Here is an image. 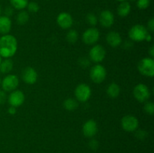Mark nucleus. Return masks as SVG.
<instances>
[{
	"instance_id": "4c0bfd02",
	"label": "nucleus",
	"mask_w": 154,
	"mask_h": 153,
	"mask_svg": "<svg viewBox=\"0 0 154 153\" xmlns=\"http://www.w3.org/2000/svg\"><path fill=\"white\" fill-rule=\"evenodd\" d=\"M117 1H118V2H124V1H126V0H117Z\"/></svg>"
},
{
	"instance_id": "aec40b11",
	"label": "nucleus",
	"mask_w": 154,
	"mask_h": 153,
	"mask_svg": "<svg viewBox=\"0 0 154 153\" xmlns=\"http://www.w3.org/2000/svg\"><path fill=\"white\" fill-rule=\"evenodd\" d=\"M14 63L11 58H5L0 63V72L2 74H8L13 69Z\"/></svg>"
},
{
	"instance_id": "72a5a7b5",
	"label": "nucleus",
	"mask_w": 154,
	"mask_h": 153,
	"mask_svg": "<svg viewBox=\"0 0 154 153\" xmlns=\"http://www.w3.org/2000/svg\"><path fill=\"white\" fill-rule=\"evenodd\" d=\"M147 28L150 30V32H154V19L153 18H151L150 20L147 22Z\"/></svg>"
},
{
	"instance_id": "423d86ee",
	"label": "nucleus",
	"mask_w": 154,
	"mask_h": 153,
	"mask_svg": "<svg viewBox=\"0 0 154 153\" xmlns=\"http://www.w3.org/2000/svg\"><path fill=\"white\" fill-rule=\"evenodd\" d=\"M92 91L90 87L85 83H81L76 87L75 90V95L76 100L80 102H86L90 99Z\"/></svg>"
},
{
	"instance_id": "b1692460",
	"label": "nucleus",
	"mask_w": 154,
	"mask_h": 153,
	"mask_svg": "<svg viewBox=\"0 0 154 153\" xmlns=\"http://www.w3.org/2000/svg\"><path fill=\"white\" fill-rule=\"evenodd\" d=\"M78 39V33L76 30L71 29L66 34V40L69 43L75 44Z\"/></svg>"
},
{
	"instance_id": "f704fd0d",
	"label": "nucleus",
	"mask_w": 154,
	"mask_h": 153,
	"mask_svg": "<svg viewBox=\"0 0 154 153\" xmlns=\"http://www.w3.org/2000/svg\"><path fill=\"white\" fill-rule=\"evenodd\" d=\"M8 113L10 114V115H14L17 112V108L14 107V106H11L8 109Z\"/></svg>"
},
{
	"instance_id": "473e14b6",
	"label": "nucleus",
	"mask_w": 154,
	"mask_h": 153,
	"mask_svg": "<svg viewBox=\"0 0 154 153\" xmlns=\"http://www.w3.org/2000/svg\"><path fill=\"white\" fill-rule=\"evenodd\" d=\"M5 16L10 17V16H11L13 15L14 8L12 7H7L5 8Z\"/></svg>"
},
{
	"instance_id": "e433bc0d",
	"label": "nucleus",
	"mask_w": 154,
	"mask_h": 153,
	"mask_svg": "<svg viewBox=\"0 0 154 153\" xmlns=\"http://www.w3.org/2000/svg\"><path fill=\"white\" fill-rule=\"evenodd\" d=\"M152 40V36H151V34H150L148 33V34H147V36H146V38H145V40H147V41H150V40Z\"/></svg>"
},
{
	"instance_id": "9d476101",
	"label": "nucleus",
	"mask_w": 154,
	"mask_h": 153,
	"mask_svg": "<svg viewBox=\"0 0 154 153\" xmlns=\"http://www.w3.org/2000/svg\"><path fill=\"white\" fill-rule=\"evenodd\" d=\"M90 58L91 61L96 63L101 62L104 60L106 56V50L102 45H95L90 50Z\"/></svg>"
},
{
	"instance_id": "0eeeda50",
	"label": "nucleus",
	"mask_w": 154,
	"mask_h": 153,
	"mask_svg": "<svg viewBox=\"0 0 154 153\" xmlns=\"http://www.w3.org/2000/svg\"><path fill=\"white\" fill-rule=\"evenodd\" d=\"M122 128L127 132H134L138 128L139 122L138 118L132 115H126L121 119Z\"/></svg>"
},
{
	"instance_id": "412c9836",
	"label": "nucleus",
	"mask_w": 154,
	"mask_h": 153,
	"mask_svg": "<svg viewBox=\"0 0 154 153\" xmlns=\"http://www.w3.org/2000/svg\"><path fill=\"white\" fill-rule=\"evenodd\" d=\"M63 106L67 110L72 111L78 108V103L76 99L71 98H67L66 100H65L64 103H63Z\"/></svg>"
},
{
	"instance_id": "4468645a",
	"label": "nucleus",
	"mask_w": 154,
	"mask_h": 153,
	"mask_svg": "<svg viewBox=\"0 0 154 153\" xmlns=\"http://www.w3.org/2000/svg\"><path fill=\"white\" fill-rule=\"evenodd\" d=\"M82 131L86 137H93L98 132V125L96 122L93 119H90L86 122L83 126Z\"/></svg>"
},
{
	"instance_id": "6ab92c4d",
	"label": "nucleus",
	"mask_w": 154,
	"mask_h": 153,
	"mask_svg": "<svg viewBox=\"0 0 154 153\" xmlns=\"http://www.w3.org/2000/svg\"><path fill=\"white\" fill-rule=\"evenodd\" d=\"M120 93V87L116 82H111L107 88V94L111 98H116Z\"/></svg>"
},
{
	"instance_id": "f8f14e48",
	"label": "nucleus",
	"mask_w": 154,
	"mask_h": 153,
	"mask_svg": "<svg viewBox=\"0 0 154 153\" xmlns=\"http://www.w3.org/2000/svg\"><path fill=\"white\" fill-rule=\"evenodd\" d=\"M57 22L60 28L63 29H68L73 25V18L70 14L62 12L57 16Z\"/></svg>"
},
{
	"instance_id": "5701e85b",
	"label": "nucleus",
	"mask_w": 154,
	"mask_h": 153,
	"mask_svg": "<svg viewBox=\"0 0 154 153\" xmlns=\"http://www.w3.org/2000/svg\"><path fill=\"white\" fill-rule=\"evenodd\" d=\"M29 19V15L28 12L25 10H20L17 16V22L19 25H25Z\"/></svg>"
},
{
	"instance_id": "2eb2a0df",
	"label": "nucleus",
	"mask_w": 154,
	"mask_h": 153,
	"mask_svg": "<svg viewBox=\"0 0 154 153\" xmlns=\"http://www.w3.org/2000/svg\"><path fill=\"white\" fill-rule=\"evenodd\" d=\"M99 20L102 26L105 28H110L114 22V16L111 11L105 10L101 12Z\"/></svg>"
},
{
	"instance_id": "393cba45",
	"label": "nucleus",
	"mask_w": 154,
	"mask_h": 153,
	"mask_svg": "<svg viewBox=\"0 0 154 153\" xmlns=\"http://www.w3.org/2000/svg\"><path fill=\"white\" fill-rule=\"evenodd\" d=\"M136 4L140 10H145L150 6V0H137Z\"/></svg>"
},
{
	"instance_id": "6e6552de",
	"label": "nucleus",
	"mask_w": 154,
	"mask_h": 153,
	"mask_svg": "<svg viewBox=\"0 0 154 153\" xmlns=\"http://www.w3.org/2000/svg\"><path fill=\"white\" fill-rule=\"evenodd\" d=\"M19 79L16 75L8 74L1 81L2 88L5 92H12L16 90L19 85Z\"/></svg>"
},
{
	"instance_id": "9b49d317",
	"label": "nucleus",
	"mask_w": 154,
	"mask_h": 153,
	"mask_svg": "<svg viewBox=\"0 0 154 153\" xmlns=\"http://www.w3.org/2000/svg\"><path fill=\"white\" fill-rule=\"evenodd\" d=\"M9 104L14 107H19L25 101L24 93L20 90H14L8 97Z\"/></svg>"
},
{
	"instance_id": "f03ea898",
	"label": "nucleus",
	"mask_w": 154,
	"mask_h": 153,
	"mask_svg": "<svg viewBox=\"0 0 154 153\" xmlns=\"http://www.w3.org/2000/svg\"><path fill=\"white\" fill-rule=\"evenodd\" d=\"M138 71L142 75L153 77L154 75V60L150 57H146L139 61L138 64Z\"/></svg>"
},
{
	"instance_id": "4be33fe9",
	"label": "nucleus",
	"mask_w": 154,
	"mask_h": 153,
	"mask_svg": "<svg viewBox=\"0 0 154 153\" xmlns=\"http://www.w3.org/2000/svg\"><path fill=\"white\" fill-rule=\"evenodd\" d=\"M11 7L16 10H23L27 7L29 2L28 0H10Z\"/></svg>"
},
{
	"instance_id": "c85d7f7f",
	"label": "nucleus",
	"mask_w": 154,
	"mask_h": 153,
	"mask_svg": "<svg viewBox=\"0 0 154 153\" xmlns=\"http://www.w3.org/2000/svg\"><path fill=\"white\" fill-rule=\"evenodd\" d=\"M135 131H136V133H135V136H136L137 138H138V139L143 140L147 136V133L144 130H138V129H137Z\"/></svg>"
},
{
	"instance_id": "dca6fc26",
	"label": "nucleus",
	"mask_w": 154,
	"mask_h": 153,
	"mask_svg": "<svg viewBox=\"0 0 154 153\" xmlns=\"http://www.w3.org/2000/svg\"><path fill=\"white\" fill-rule=\"evenodd\" d=\"M106 40L108 45L113 48H116L120 46L122 43V38L120 33L117 32H110L106 36Z\"/></svg>"
},
{
	"instance_id": "f3484780",
	"label": "nucleus",
	"mask_w": 154,
	"mask_h": 153,
	"mask_svg": "<svg viewBox=\"0 0 154 153\" xmlns=\"http://www.w3.org/2000/svg\"><path fill=\"white\" fill-rule=\"evenodd\" d=\"M12 22L10 17L6 16H0V34H7L11 29Z\"/></svg>"
},
{
	"instance_id": "39448f33",
	"label": "nucleus",
	"mask_w": 154,
	"mask_h": 153,
	"mask_svg": "<svg viewBox=\"0 0 154 153\" xmlns=\"http://www.w3.org/2000/svg\"><path fill=\"white\" fill-rule=\"evenodd\" d=\"M107 72L105 67L101 64H96L90 69V76L91 80L96 84L102 83L106 78Z\"/></svg>"
},
{
	"instance_id": "bb28decb",
	"label": "nucleus",
	"mask_w": 154,
	"mask_h": 153,
	"mask_svg": "<svg viewBox=\"0 0 154 153\" xmlns=\"http://www.w3.org/2000/svg\"><path fill=\"white\" fill-rule=\"evenodd\" d=\"M87 21L90 25L96 26L98 22V18L94 14L90 13L88 14L87 16Z\"/></svg>"
},
{
	"instance_id": "ea45409f",
	"label": "nucleus",
	"mask_w": 154,
	"mask_h": 153,
	"mask_svg": "<svg viewBox=\"0 0 154 153\" xmlns=\"http://www.w3.org/2000/svg\"><path fill=\"white\" fill-rule=\"evenodd\" d=\"M1 62H2V57L0 56V63H1Z\"/></svg>"
},
{
	"instance_id": "ddd939ff",
	"label": "nucleus",
	"mask_w": 154,
	"mask_h": 153,
	"mask_svg": "<svg viewBox=\"0 0 154 153\" xmlns=\"http://www.w3.org/2000/svg\"><path fill=\"white\" fill-rule=\"evenodd\" d=\"M22 79L26 84L32 85L38 80V74L35 69L32 67H26L22 72Z\"/></svg>"
},
{
	"instance_id": "58836bf2",
	"label": "nucleus",
	"mask_w": 154,
	"mask_h": 153,
	"mask_svg": "<svg viewBox=\"0 0 154 153\" xmlns=\"http://www.w3.org/2000/svg\"><path fill=\"white\" fill-rule=\"evenodd\" d=\"M1 13H2V7L1 5H0V14H1Z\"/></svg>"
},
{
	"instance_id": "a878e982",
	"label": "nucleus",
	"mask_w": 154,
	"mask_h": 153,
	"mask_svg": "<svg viewBox=\"0 0 154 153\" xmlns=\"http://www.w3.org/2000/svg\"><path fill=\"white\" fill-rule=\"evenodd\" d=\"M27 8H28V10L31 13H37L39 10V7L38 4L35 2H29L28 4H27Z\"/></svg>"
},
{
	"instance_id": "f257e3e1",
	"label": "nucleus",
	"mask_w": 154,
	"mask_h": 153,
	"mask_svg": "<svg viewBox=\"0 0 154 153\" xmlns=\"http://www.w3.org/2000/svg\"><path fill=\"white\" fill-rule=\"evenodd\" d=\"M17 40L11 34H4L0 38V56L9 58L17 50Z\"/></svg>"
},
{
	"instance_id": "cd10ccee",
	"label": "nucleus",
	"mask_w": 154,
	"mask_h": 153,
	"mask_svg": "<svg viewBox=\"0 0 154 153\" xmlns=\"http://www.w3.org/2000/svg\"><path fill=\"white\" fill-rule=\"evenodd\" d=\"M144 110L148 115H153L154 113V104L153 102H147L144 106Z\"/></svg>"
},
{
	"instance_id": "20e7f679",
	"label": "nucleus",
	"mask_w": 154,
	"mask_h": 153,
	"mask_svg": "<svg viewBox=\"0 0 154 153\" xmlns=\"http://www.w3.org/2000/svg\"><path fill=\"white\" fill-rule=\"evenodd\" d=\"M150 91L148 87L143 83H139L133 89L134 98L140 103L147 101L150 98Z\"/></svg>"
},
{
	"instance_id": "a211bd4d",
	"label": "nucleus",
	"mask_w": 154,
	"mask_h": 153,
	"mask_svg": "<svg viewBox=\"0 0 154 153\" xmlns=\"http://www.w3.org/2000/svg\"><path fill=\"white\" fill-rule=\"evenodd\" d=\"M131 11V4L128 2H121L117 7V14L121 17H126Z\"/></svg>"
},
{
	"instance_id": "7ed1b4c3",
	"label": "nucleus",
	"mask_w": 154,
	"mask_h": 153,
	"mask_svg": "<svg viewBox=\"0 0 154 153\" xmlns=\"http://www.w3.org/2000/svg\"><path fill=\"white\" fill-rule=\"evenodd\" d=\"M147 34H148L147 28L140 24L133 26L129 29V33H128L129 38L133 41L136 42H141L145 40V38Z\"/></svg>"
},
{
	"instance_id": "c9c22d12",
	"label": "nucleus",
	"mask_w": 154,
	"mask_h": 153,
	"mask_svg": "<svg viewBox=\"0 0 154 153\" xmlns=\"http://www.w3.org/2000/svg\"><path fill=\"white\" fill-rule=\"evenodd\" d=\"M149 54L150 56V58H154V46H151V47L149 50Z\"/></svg>"
},
{
	"instance_id": "7c9ffc66",
	"label": "nucleus",
	"mask_w": 154,
	"mask_h": 153,
	"mask_svg": "<svg viewBox=\"0 0 154 153\" xmlns=\"http://www.w3.org/2000/svg\"><path fill=\"white\" fill-rule=\"evenodd\" d=\"M90 61L87 58H81L79 59V64L82 68H87L90 65Z\"/></svg>"
},
{
	"instance_id": "2f4dec72",
	"label": "nucleus",
	"mask_w": 154,
	"mask_h": 153,
	"mask_svg": "<svg viewBox=\"0 0 154 153\" xmlns=\"http://www.w3.org/2000/svg\"><path fill=\"white\" fill-rule=\"evenodd\" d=\"M89 146L91 149L93 150H96V148L99 147V142H98L95 139H92L89 142Z\"/></svg>"
},
{
	"instance_id": "a19ab883",
	"label": "nucleus",
	"mask_w": 154,
	"mask_h": 153,
	"mask_svg": "<svg viewBox=\"0 0 154 153\" xmlns=\"http://www.w3.org/2000/svg\"><path fill=\"white\" fill-rule=\"evenodd\" d=\"M1 81H2L1 80V78H0V86H1Z\"/></svg>"
},
{
	"instance_id": "c756f323",
	"label": "nucleus",
	"mask_w": 154,
	"mask_h": 153,
	"mask_svg": "<svg viewBox=\"0 0 154 153\" xmlns=\"http://www.w3.org/2000/svg\"><path fill=\"white\" fill-rule=\"evenodd\" d=\"M8 100V96L6 94V92L3 90H0V104H3Z\"/></svg>"
},
{
	"instance_id": "1a4fd4ad",
	"label": "nucleus",
	"mask_w": 154,
	"mask_h": 153,
	"mask_svg": "<svg viewBox=\"0 0 154 153\" xmlns=\"http://www.w3.org/2000/svg\"><path fill=\"white\" fill-rule=\"evenodd\" d=\"M100 33L96 28L92 27V28H87L84 32L82 36L83 41L87 45H93L96 44L99 40Z\"/></svg>"
}]
</instances>
